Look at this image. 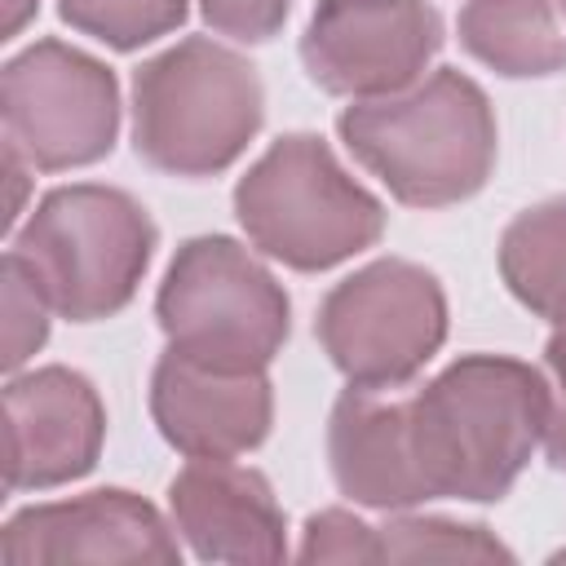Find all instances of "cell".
Returning <instances> with one entry per match:
<instances>
[{
	"label": "cell",
	"instance_id": "1",
	"mask_svg": "<svg viewBox=\"0 0 566 566\" xmlns=\"http://www.w3.org/2000/svg\"><path fill=\"white\" fill-rule=\"evenodd\" d=\"M548 429V376L504 354H469L407 398V433L429 495L500 500Z\"/></svg>",
	"mask_w": 566,
	"mask_h": 566
},
{
	"label": "cell",
	"instance_id": "6",
	"mask_svg": "<svg viewBox=\"0 0 566 566\" xmlns=\"http://www.w3.org/2000/svg\"><path fill=\"white\" fill-rule=\"evenodd\" d=\"M155 314L172 354L217 371H265L287 340V296L279 279L221 234H199L177 248Z\"/></svg>",
	"mask_w": 566,
	"mask_h": 566
},
{
	"label": "cell",
	"instance_id": "7",
	"mask_svg": "<svg viewBox=\"0 0 566 566\" xmlns=\"http://www.w3.org/2000/svg\"><path fill=\"white\" fill-rule=\"evenodd\" d=\"M447 336V296L416 261H371L318 305V340L332 367L363 389L407 385Z\"/></svg>",
	"mask_w": 566,
	"mask_h": 566
},
{
	"label": "cell",
	"instance_id": "9",
	"mask_svg": "<svg viewBox=\"0 0 566 566\" xmlns=\"http://www.w3.org/2000/svg\"><path fill=\"white\" fill-rule=\"evenodd\" d=\"M442 44L429 0H318L301 35L310 80L336 97H389L424 75Z\"/></svg>",
	"mask_w": 566,
	"mask_h": 566
},
{
	"label": "cell",
	"instance_id": "14",
	"mask_svg": "<svg viewBox=\"0 0 566 566\" xmlns=\"http://www.w3.org/2000/svg\"><path fill=\"white\" fill-rule=\"evenodd\" d=\"M327 460L336 486L367 509H416L429 495L407 433V402L385 389L349 385L327 420Z\"/></svg>",
	"mask_w": 566,
	"mask_h": 566
},
{
	"label": "cell",
	"instance_id": "11",
	"mask_svg": "<svg viewBox=\"0 0 566 566\" xmlns=\"http://www.w3.org/2000/svg\"><path fill=\"white\" fill-rule=\"evenodd\" d=\"M106 411L71 367H35L4 389V486L44 491L84 478L97 464Z\"/></svg>",
	"mask_w": 566,
	"mask_h": 566
},
{
	"label": "cell",
	"instance_id": "21",
	"mask_svg": "<svg viewBox=\"0 0 566 566\" xmlns=\"http://www.w3.org/2000/svg\"><path fill=\"white\" fill-rule=\"evenodd\" d=\"M199 9L212 31L230 35V40L261 44L283 27L292 0H199Z\"/></svg>",
	"mask_w": 566,
	"mask_h": 566
},
{
	"label": "cell",
	"instance_id": "23",
	"mask_svg": "<svg viewBox=\"0 0 566 566\" xmlns=\"http://www.w3.org/2000/svg\"><path fill=\"white\" fill-rule=\"evenodd\" d=\"M27 172H35L13 146H4V181H9V203H4V221L13 226L22 212V195H27Z\"/></svg>",
	"mask_w": 566,
	"mask_h": 566
},
{
	"label": "cell",
	"instance_id": "4",
	"mask_svg": "<svg viewBox=\"0 0 566 566\" xmlns=\"http://www.w3.org/2000/svg\"><path fill=\"white\" fill-rule=\"evenodd\" d=\"M155 252L150 212L115 186H57L13 234L18 265L35 279L53 314L93 323L119 314Z\"/></svg>",
	"mask_w": 566,
	"mask_h": 566
},
{
	"label": "cell",
	"instance_id": "18",
	"mask_svg": "<svg viewBox=\"0 0 566 566\" xmlns=\"http://www.w3.org/2000/svg\"><path fill=\"white\" fill-rule=\"evenodd\" d=\"M57 9L75 31L111 49H142L186 18V0H57Z\"/></svg>",
	"mask_w": 566,
	"mask_h": 566
},
{
	"label": "cell",
	"instance_id": "2",
	"mask_svg": "<svg viewBox=\"0 0 566 566\" xmlns=\"http://www.w3.org/2000/svg\"><path fill=\"white\" fill-rule=\"evenodd\" d=\"M336 128L349 155L411 208L460 203L495 168L491 102L460 71H433L389 97H363L340 111Z\"/></svg>",
	"mask_w": 566,
	"mask_h": 566
},
{
	"label": "cell",
	"instance_id": "15",
	"mask_svg": "<svg viewBox=\"0 0 566 566\" xmlns=\"http://www.w3.org/2000/svg\"><path fill=\"white\" fill-rule=\"evenodd\" d=\"M460 44L500 75H553L566 66V9L562 0H469Z\"/></svg>",
	"mask_w": 566,
	"mask_h": 566
},
{
	"label": "cell",
	"instance_id": "25",
	"mask_svg": "<svg viewBox=\"0 0 566 566\" xmlns=\"http://www.w3.org/2000/svg\"><path fill=\"white\" fill-rule=\"evenodd\" d=\"M557 557H566V553H557Z\"/></svg>",
	"mask_w": 566,
	"mask_h": 566
},
{
	"label": "cell",
	"instance_id": "26",
	"mask_svg": "<svg viewBox=\"0 0 566 566\" xmlns=\"http://www.w3.org/2000/svg\"><path fill=\"white\" fill-rule=\"evenodd\" d=\"M562 9H566V0H562Z\"/></svg>",
	"mask_w": 566,
	"mask_h": 566
},
{
	"label": "cell",
	"instance_id": "19",
	"mask_svg": "<svg viewBox=\"0 0 566 566\" xmlns=\"http://www.w3.org/2000/svg\"><path fill=\"white\" fill-rule=\"evenodd\" d=\"M4 371H18L49 336V301L40 296L35 279L18 265V256H4Z\"/></svg>",
	"mask_w": 566,
	"mask_h": 566
},
{
	"label": "cell",
	"instance_id": "3",
	"mask_svg": "<svg viewBox=\"0 0 566 566\" xmlns=\"http://www.w3.org/2000/svg\"><path fill=\"white\" fill-rule=\"evenodd\" d=\"M261 75L234 49L190 35L133 75V146L172 177L230 168L261 128Z\"/></svg>",
	"mask_w": 566,
	"mask_h": 566
},
{
	"label": "cell",
	"instance_id": "20",
	"mask_svg": "<svg viewBox=\"0 0 566 566\" xmlns=\"http://www.w3.org/2000/svg\"><path fill=\"white\" fill-rule=\"evenodd\" d=\"M301 557L305 562H380L376 526L345 509H323L301 531Z\"/></svg>",
	"mask_w": 566,
	"mask_h": 566
},
{
	"label": "cell",
	"instance_id": "12",
	"mask_svg": "<svg viewBox=\"0 0 566 566\" xmlns=\"http://www.w3.org/2000/svg\"><path fill=\"white\" fill-rule=\"evenodd\" d=\"M172 526L203 562H279L287 522L270 482L234 455H195L168 486Z\"/></svg>",
	"mask_w": 566,
	"mask_h": 566
},
{
	"label": "cell",
	"instance_id": "24",
	"mask_svg": "<svg viewBox=\"0 0 566 566\" xmlns=\"http://www.w3.org/2000/svg\"><path fill=\"white\" fill-rule=\"evenodd\" d=\"M35 9H40V0H4V22H0L4 40H13V35L35 18Z\"/></svg>",
	"mask_w": 566,
	"mask_h": 566
},
{
	"label": "cell",
	"instance_id": "10",
	"mask_svg": "<svg viewBox=\"0 0 566 566\" xmlns=\"http://www.w3.org/2000/svg\"><path fill=\"white\" fill-rule=\"evenodd\" d=\"M181 548L159 517L133 491H88L75 500L31 504L0 531V566H66V562H150L168 566Z\"/></svg>",
	"mask_w": 566,
	"mask_h": 566
},
{
	"label": "cell",
	"instance_id": "13",
	"mask_svg": "<svg viewBox=\"0 0 566 566\" xmlns=\"http://www.w3.org/2000/svg\"><path fill=\"white\" fill-rule=\"evenodd\" d=\"M150 416L190 460L243 455L270 433L274 394L265 371H217L168 349L150 376Z\"/></svg>",
	"mask_w": 566,
	"mask_h": 566
},
{
	"label": "cell",
	"instance_id": "5",
	"mask_svg": "<svg viewBox=\"0 0 566 566\" xmlns=\"http://www.w3.org/2000/svg\"><path fill=\"white\" fill-rule=\"evenodd\" d=\"M234 217L265 256L292 270L340 265L385 230L380 199L363 190L314 133L279 137L239 177Z\"/></svg>",
	"mask_w": 566,
	"mask_h": 566
},
{
	"label": "cell",
	"instance_id": "8",
	"mask_svg": "<svg viewBox=\"0 0 566 566\" xmlns=\"http://www.w3.org/2000/svg\"><path fill=\"white\" fill-rule=\"evenodd\" d=\"M0 115L4 146L31 168H80L115 146L119 84L97 57L62 40H40L9 57L0 75Z\"/></svg>",
	"mask_w": 566,
	"mask_h": 566
},
{
	"label": "cell",
	"instance_id": "22",
	"mask_svg": "<svg viewBox=\"0 0 566 566\" xmlns=\"http://www.w3.org/2000/svg\"><path fill=\"white\" fill-rule=\"evenodd\" d=\"M544 367H548V429H544V451L553 469H566V327H557L544 345Z\"/></svg>",
	"mask_w": 566,
	"mask_h": 566
},
{
	"label": "cell",
	"instance_id": "16",
	"mask_svg": "<svg viewBox=\"0 0 566 566\" xmlns=\"http://www.w3.org/2000/svg\"><path fill=\"white\" fill-rule=\"evenodd\" d=\"M500 274L531 314L566 327V199H544L504 226Z\"/></svg>",
	"mask_w": 566,
	"mask_h": 566
},
{
	"label": "cell",
	"instance_id": "17",
	"mask_svg": "<svg viewBox=\"0 0 566 566\" xmlns=\"http://www.w3.org/2000/svg\"><path fill=\"white\" fill-rule=\"evenodd\" d=\"M380 562H509L513 553L473 522L447 517H394L376 526Z\"/></svg>",
	"mask_w": 566,
	"mask_h": 566
}]
</instances>
